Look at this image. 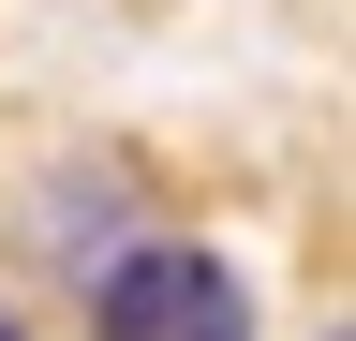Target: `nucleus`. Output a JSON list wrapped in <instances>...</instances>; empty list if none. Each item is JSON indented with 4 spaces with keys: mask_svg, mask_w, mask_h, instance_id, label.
<instances>
[{
    "mask_svg": "<svg viewBox=\"0 0 356 341\" xmlns=\"http://www.w3.org/2000/svg\"><path fill=\"white\" fill-rule=\"evenodd\" d=\"M0 341H15V326H0Z\"/></svg>",
    "mask_w": 356,
    "mask_h": 341,
    "instance_id": "nucleus-2",
    "label": "nucleus"
},
{
    "mask_svg": "<svg viewBox=\"0 0 356 341\" xmlns=\"http://www.w3.org/2000/svg\"><path fill=\"white\" fill-rule=\"evenodd\" d=\"M89 341H252V282L208 238H134L89 282Z\"/></svg>",
    "mask_w": 356,
    "mask_h": 341,
    "instance_id": "nucleus-1",
    "label": "nucleus"
}]
</instances>
